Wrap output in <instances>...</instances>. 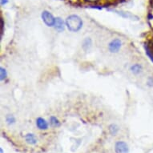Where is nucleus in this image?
<instances>
[{
  "mask_svg": "<svg viewBox=\"0 0 153 153\" xmlns=\"http://www.w3.org/2000/svg\"><path fill=\"white\" fill-rule=\"evenodd\" d=\"M25 140L26 142L30 144V145H35L37 143L38 139L36 138V136L32 134V133H28L25 136Z\"/></svg>",
  "mask_w": 153,
  "mask_h": 153,
  "instance_id": "423d86ee",
  "label": "nucleus"
},
{
  "mask_svg": "<svg viewBox=\"0 0 153 153\" xmlns=\"http://www.w3.org/2000/svg\"><path fill=\"white\" fill-rule=\"evenodd\" d=\"M50 124L54 128H58V127L60 126V122L58 120V118L52 116L50 117Z\"/></svg>",
  "mask_w": 153,
  "mask_h": 153,
  "instance_id": "f8f14e48",
  "label": "nucleus"
},
{
  "mask_svg": "<svg viewBox=\"0 0 153 153\" xmlns=\"http://www.w3.org/2000/svg\"><path fill=\"white\" fill-rule=\"evenodd\" d=\"M42 19H43L44 23L48 27H54L55 25V19L50 12H48L47 10L42 13Z\"/></svg>",
  "mask_w": 153,
  "mask_h": 153,
  "instance_id": "f03ea898",
  "label": "nucleus"
},
{
  "mask_svg": "<svg viewBox=\"0 0 153 153\" xmlns=\"http://www.w3.org/2000/svg\"><path fill=\"white\" fill-rule=\"evenodd\" d=\"M0 153H3V149L2 148H0Z\"/></svg>",
  "mask_w": 153,
  "mask_h": 153,
  "instance_id": "a211bd4d",
  "label": "nucleus"
},
{
  "mask_svg": "<svg viewBox=\"0 0 153 153\" xmlns=\"http://www.w3.org/2000/svg\"><path fill=\"white\" fill-rule=\"evenodd\" d=\"M7 3V0H1V5H4Z\"/></svg>",
  "mask_w": 153,
  "mask_h": 153,
  "instance_id": "dca6fc26",
  "label": "nucleus"
},
{
  "mask_svg": "<svg viewBox=\"0 0 153 153\" xmlns=\"http://www.w3.org/2000/svg\"><path fill=\"white\" fill-rule=\"evenodd\" d=\"M142 70H143V68L140 64L139 63H136V64H133L131 67L130 68V71L134 74V75H139L142 72Z\"/></svg>",
  "mask_w": 153,
  "mask_h": 153,
  "instance_id": "6e6552de",
  "label": "nucleus"
},
{
  "mask_svg": "<svg viewBox=\"0 0 153 153\" xmlns=\"http://www.w3.org/2000/svg\"><path fill=\"white\" fill-rule=\"evenodd\" d=\"M148 87H153V77H150L148 78V82H147Z\"/></svg>",
  "mask_w": 153,
  "mask_h": 153,
  "instance_id": "2eb2a0df",
  "label": "nucleus"
},
{
  "mask_svg": "<svg viewBox=\"0 0 153 153\" xmlns=\"http://www.w3.org/2000/svg\"><path fill=\"white\" fill-rule=\"evenodd\" d=\"M54 27L55 28V30H57L58 31H59V32L64 30V22H63V19H62L61 18L58 17L55 19Z\"/></svg>",
  "mask_w": 153,
  "mask_h": 153,
  "instance_id": "0eeeda50",
  "label": "nucleus"
},
{
  "mask_svg": "<svg viewBox=\"0 0 153 153\" xmlns=\"http://www.w3.org/2000/svg\"><path fill=\"white\" fill-rule=\"evenodd\" d=\"M7 77V71L5 68L1 67L0 68V79H1V81H3Z\"/></svg>",
  "mask_w": 153,
  "mask_h": 153,
  "instance_id": "ddd939ff",
  "label": "nucleus"
},
{
  "mask_svg": "<svg viewBox=\"0 0 153 153\" xmlns=\"http://www.w3.org/2000/svg\"><path fill=\"white\" fill-rule=\"evenodd\" d=\"M122 47V42L120 39H114L108 44V49L111 53L118 52Z\"/></svg>",
  "mask_w": 153,
  "mask_h": 153,
  "instance_id": "7ed1b4c3",
  "label": "nucleus"
},
{
  "mask_svg": "<svg viewBox=\"0 0 153 153\" xmlns=\"http://www.w3.org/2000/svg\"><path fill=\"white\" fill-rule=\"evenodd\" d=\"M119 130H120V128L115 123H112L109 126V131L111 136H116V134L119 132Z\"/></svg>",
  "mask_w": 153,
  "mask_h": 153,
  "instance_id": "9b49d317",
  "label": "nucleus"
},
{
  "mask_svg": "<svg viewBox=\"0 0 153 153\" xmlns=\"http://www.w3.org/2000/svg\"><path fill=\"white\" fill-rule=\"evenodd\" d=\"M115 152L116 153H128L129 147L124 141H118L115 144Z\"/></svg>",
  "mask_w": 153,
  "mask_h": 153,
  "instance_id": "20e7f679",
  "label": "nucleus"
},
{
  "mask_svg": "<svg viewBox=\"0 0 153 153\" xmlns=\"http://www.w3.org/2000/svg\"><path fill=\"white\" fill-rule=\"evenodd\" d=\"M116 12L118 13L120 16H122L123 18H125V19H138V17H136V16H135V15L129 12H124V11H116Z\"/></svg>",
  "mask_w": 153,
  "mask_h": 153,
  "instance_id": "9d476101",
  "label": "nucleus"
},
{
  "mask_svg": "<svg viewBox=\"0 0 153 153\" xmlns=\"http://www.w3.org/2000/svg\"><path fill=\"white\" fill-rule=\"evenodd\" d=\"M88 2H96V1H98V0H87Z\"/></svg>",
  "mask_w": 153,
  "mask_h": 153,
  "instance_id": "f3484780",
  "label": "nucleus"
},
{
  "mask_svg": "<svg viewBox=\"0 0 153 153\" xmlns=\"http://www.w3.org/2000/svg\"><path fill=\"white\" fill-rule=\"evenodd\" d=\"M91 45H92V41H91V39L90 38H86L83 42L82 48H83V49L84 51H88L90 49Z\"/></svg>",
  "mask_w": 153,
  "mask_h": 153,
  "instance_id": "1a4fd4ad",
  "label": "nucleus"
},
{
  "mask_svg": "<svg viewBox=\"0 0 153 153\" xmlns=\"http://www.w3.org/2000/svg\"><path fill=\"white\" fill-rule=\"evenodd\" d=\"M6 121H7V123L9 125H11V124H14L15 123V116H12V115H8L6 117Z\"/></svg>",
  "mask_w": 153,
  "mask_h": 153,
  "instance_id": "4468645a",
  "label": "nucleus"
},
{
  "mask_svg": "<svg viewBox=\"0 0 153 153\" xmlns=\"http://www.w3.org/2000/svg\"><path fill=\"white\" fill-rule=\"evenodd\" d=\"M66 26L70 31L77 32L83 27V21L78 15H70L66 19Z\"/></svg>",
  "mask_w": 153,
  "mask_h": 153,
  "instance_id": "f257e3e1",
  "label": "nucleus"
},
{
  "mask_svg": "<svg viewBox=\"0 0 153 153\" xmlns=\"http://www.w3.org/2000/svg\"><path fill=\"white\" fill-rule=\"evenodd\" d=\"M36 126L37 128L39 129V130H48V127H49V124L47 122L45 119L42 118V117H39V118L36 120Z\"/></svg>",
  "mask_w": 153,
  "mask_h": 153,
  "instance_id": "39448f33",
  "label": "nucleus"
}]
</instances>
